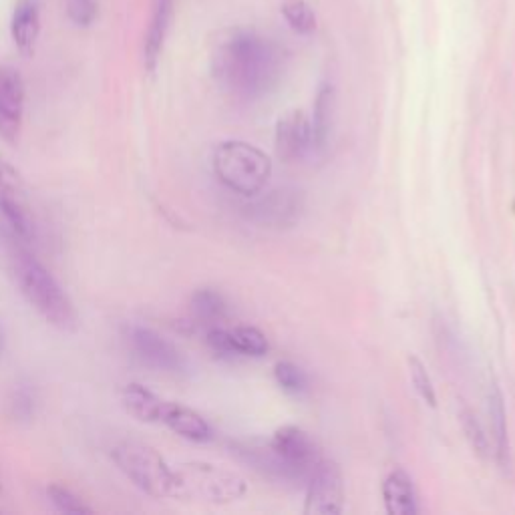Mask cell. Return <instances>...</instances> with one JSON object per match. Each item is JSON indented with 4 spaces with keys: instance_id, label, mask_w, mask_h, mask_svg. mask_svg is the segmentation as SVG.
<instances>
[{
    "instance_id": "6da1fadb",
    "label": "cell",
    "mask_w": 515,
    "mask_h": 515,
    "mask_svg": "<svg viewBox=\"0 0 515 515\" xmlns=\"http://www.w3.org/2000/svg\"><path fill=\"white\" fill-rule=\"evenodd\" d=\"M278 45L256 31L236 29L222 35L212 51V75L232 97L256 101L270 95L282 77Z\"/></svg>"
},
{
    "instance_id": "7a4b0ae2",
    "label": "cell",
    "mask_w": 515,
    "mask_h": 515,
    "mask_svg": "<svg viewBox=\"0 0 515 515\" xmlns=\"http://www.w3.org/2000/svg\"><path fill=\"white\" fill-rule=\"evenodd\" d=\"M11 270L25 300L51 326L61 332H75L79 328V314L69 294L23 242L17 244V238L11 248Z\"/></svg>"
},
{
    "instance_id": "3957f363",
    "label": "cell",
    "mask_w": 515,
    "mask_h": 515,
    "mask_svg": "<svg viewBox=\"0 0 515 515\" xmlns=\"http://www.w3.org/2000/svg\"><path fill=\"white\" fill-rule=\"evenodd\" d=\"M212 165L218 182L244 198L260 194L272 176L270 157L260 147L238 139L220 143L214 149Z\"/></svg>"
},
{
    "instance_id": "277c9868",
    "label": "cell",
    "mask_w": 515,
    "mask_h": 515,
    "mask_svg": "<svg viewBox=\"0 0 515 515\" xmlns=\"http://www.w3.org/2000/svg\"><path fill=\"white\" fill-rule=\"evenodd\" d=\"M246 491V479L224 467L206 461H190L174 467V491H171V497L224 505L238 501L246 495Z\"/></svg>"
},
{
    "instance_id": "5b68a950",
    "label": "cell",
    "mask_w": 515,
    "mask_h": 515,
    "mask_svg": "<svg viewBox=\"0 0 515 515\" xmlns=\"http://www.w3.org/2000/svg\"><path fill=\"white\" fill-rule=\"evenodd\" d=\"M119 471L145 495L161 499L174 491V467L157 453V449L139 441H121L111 453Z\"/></svg>"
},
{
    "instance_id": "8992f818",
    "label": "cell",
    "mask_w": 515,
    "mask_h": 515,
    "mask_svg": "<svg viewBox=\"0 0 515 515\" xmlns=\"http://www.w3.org/2000/svg\"><path fill=\"white\" fill-rule=\"evenodd\" d=\"M0 216L19 242L31 244L37 238V220L27 184L19 169L5 159H0Z\"/></svg>"
},
{
    "instance_id": "52a82bcc",
    "label": "cell",
    "mask_w": 515,
    "mask_h": 515,
    "mask_svg": "<svg viewBox=\"0 0 515 515\" xmlns=\"http://www.w3.org/2000/svg\"><path fill=\"white\" fill-rule=\"evenodd\" d=\"M125 342L131 351V355L147 369L163 375H176L182 377L190 371L188 359L184 353L159 334L157 330L143 326V324H129L125 326Z\"/></svg>"
},
{
    "instance_id": "ba28073f",
    "label": "cell",
    "mask_w": 515,
    "mask_h": 515,
    "mask_svg": "<svg viewBox=\"0 0 515 515\" xmlns=\"http://www.w3.org/2000/svg\"><path fill=\"white\" fill-rule=\"evenodd\" d=\"M345 509V479L336 463L320 459L306 481V515H338Z\"/></svg>"
},
{
    "instance_id": "9c48e42d",
    "label": "cell",
    "mask_w": 515,
    "mask_h": 515,
    "mask_svg": "<svg viewBox=\"0 0 515 515\" xmlns=\"http://www.w3.org/2000/svg\"><path fill=\"white\" fill-rule=\"evenodd\" d=\"M304 214V194L296 188H276L268 194L254 196L246 206V216L268 228H290Z\"/></svg>"
},
{
    "instance_id": "30bf717a",
    "label": "cell",
    "mask_w": 515,
    "mask_h": 515,
    "mask_svg": "<svg viewBox=\"0 0 515 515\" xmlns=\"http://www.w3.org/2000/svg\"><path fill=\"white\" fill-rule=\"evenodd\" d=\"M270 445L276 451V455L284 461V465L290 469L298 485L300 483L306 485L310 473L322 459L314 439L296 425L280 427L274 433Z\"/></svg>"
},
{
    "instance_id": "8fae6325",
    "label": "cell",
    "mask_w": 515,
    "mask_h": 515,
    "mask_svg": "<svg viewBox=\"0 0 515 515\" xmlns=\"http://www.w3.org/2000/svg\"><path fill=\"white\" fill-rule=\"evenodd\" d=\"M25 81L15 67L0 65V141L17 145L25 123Z\"/></svg>"
},
{
    "instance_id": "7c38bea8",
    "label": "cell",
    "mask_w": 515,
    "mask_h": 515,
    "mask_svg": "<svg viewBox=\"0 0 515 515\" xmlns=\"http://www.w3.org/2000/svg\"><path fill=\"white\" fill-rule=\"evenodd\" d=\"M276 155L282 161H298L314 149V131L312 121L304 111H288L276 123Z\"/></svg>"
},
{
    "instance_id": "4fadbf2b",
    "label": "cell",
    "mask_w": 515,
    "mask_h": 515,
    "mask_svg": "<svg viewBox=\"0 0 515 515\" xmlns=\"http://www.w3.org/2000/svg\"><path fill=\"white\" fill-rule=\"evenodd\" d=\"M171 17H174V0H155L143 41V65L149 73L157 69V63L161 59L165 39L171 27Z\"/></svg>"
},
{
    "instance_id": "5bb4252c",
    "label": "cell",
    "mask_w": 515,
    "mask_h": 515,
    "mask_svg": "<svg viewBox=\"0 0 515 515\" xmlns=\"http://www.w3.org/2000/svg\"><path fill=\"white\" fill-rule=\"evenodd\" d=\"M161 423L176 435L194 443H206L212 439L210 423L198 411L180 403H165Z\"/></svg>"
},
{
    "instance_id": "9a60e30c",
    "label": "cell",
    "mask_w": 515,
    "mask_h": 515,
    "mask_svg": "<svg viewBox=\"0 0 515 515\" xmlns=\"http://www.w3.org/2000/svg\"><path fill=\"white\" fill-rule=\"evenodd\" d=\"M41 33V3L39 0H21L15 7L11 21V37L15 47L23 55H31L35 51L37 39Z\"/></svg>"
},
{
    "instance_id": "2e32d148",
    "label": "cell",
    "mask_w": 515,
    "mask_h": 515,
    "mask_svg": "<svg viewBox=\"0 0 515 515\" xmlns=\"http://www.w3.org/2000/svg\"><path fill=\"white\" fill-rule=\"evenodd\" d=\"M487 413H489V427H491V439H493V455L501 469L511 467V445H509V433H507V413L501 389L497 383L489 385L487 395Z\"/></svg>"
},
{
    "instance_id": "e0dca14e",
    "label": "cell",
    "mask_w": 515,
    "mask_h": 515,
    "mask_svg": "<svg viewBox=\"0 0 515 515\" xmlns=\"http://www.w3.org/2000/svg\"><path fill=\"white\" fill-rule=\"evenodd\" d=\"M383 501L389 515H415L417 493L411 475L397 467L383 481Z\"/></svg>"
},
{
    "instance_id": "ac0fdd59",
    "label": "cell",
    "mask_w": 515,
    "mask_h": 515,
    "mask_svg": "<svg viewBox=\"0 0 515 515\" xmlns=\"http://www.w3.org/2000/svg\"><path fill=\"white\" fill-rule=\"evenodd\" d=\"M121 405L125 411L135 417L141 423H161V415L165 409V403L161 397H157L153 391L139 383H129L119 393Z\"/></svg>"
},
{
    "instance_id": "d6986e66",
    "label": "cell",
    "mask_w": 515,
    "mask_h": 515,
    "mask_svg": "<svg viewBox=\"0 0 515 515\" xmlns=\"http://www.w3.org/2000/svg\"><path fill=\"white\" fill-rule=\"evenodd\" d=\"M37 391L29 381H19L11 387L7 399H5V413L7 417L17 425H27L37 415Z\"/></svg>"
},
{
    "instance_id": "ffe728a7",
    "label": "cell",
    "mask_w": 515,
    "mask_h": 515,
    "mask_svg": "<svg viewBox=\"0 0 515 515\" xmlns=\"http://www.w3.org/2000/svg\"><path fill=\"white\" fill-rule=\"evenodd\" d=\"M312 121V131H314V149H324L330 133H332V125H334V89L332 85L324 83L320 85L318 93H316V101H314V117Z\"/></svg>"
},
{
    "instance_id": "44dd1931",
    "label": "cell",
    "mask_w": 515,
    "mask_h": 515,
    "mask_svg": "<svg viewBox=\"0 0 515 515\" xmlns=\"http://www.w3.org/2000/svg\"><path fill=\"white\" fill-rule=\"evenodd\" d=\"M228 304L224 296L212 288H202L192 296V314L202 324H218L224 320Z\"/></svg>"
},
{
    "instance_id": "7402d4cb",
    "label": "cell",
    "mask_w": 515,
    "mask_h": 515,
    "mask_svg": "<svg viewBox=\"0 0 515 515\" xmlns=\"http://www.w3.org/2000/svg\"><path fill=\"white\" fill-rule=\"evenodd\" d=\"M230 336L238 357L258 359V357H264L270 349L266 334L256 326H236L230 330Z\"/></svg>"
},
{
    "instance_id": "603a6c76",
    "label": "cell",
    "mask_w": 515,
    "mask_h": 515,
    "mask_svg": "<svg viewBox=\"0 0 515 515\" xmlns=\"http://www.w3.org/2000/svg\"><path fill=\"white\" fill-rule=\"evenodd\" d=\"M280 11L294 33L312 35L316 31V15L306 0H284Z\"/></svg>"
},
{
    "instance_id": "cb8c5ba5",
    "label": "cell",
    "mask_w": 515,
    "mask_h": 515,
    "mask_svg": "<svg viewBox=\"0 0 515 515\" xmlns=\"http://www.w3.org/2000/svg\"><path fill=\"white\" fill-rule=\"evenodd\" d=\"M47 497L59 513H67V515H89V513H93V509L65 485H59V483L49 485L47 487Z\"/></svg>"
},
{
    "instance_id": "d4e9b609",
    "label": "cell",
    "mask_w": 515,
    "mask_h": 515,
    "mask_svg": "<svg viewBox=\"0 0 515 515\" xmlns=\"http://www.w3.org/2000/svg\"><path fill=\"white\" fill-rule=\"evenodd\" d=\"M459 421H461V427H463V433L469 441V445L473 447V451L487 459L491 455V443H489V437L485 435V429L481 427V423L477 421V417L473 415L471 409L467 407H461L459 411Z\"/></svg>"
},
{
    "instance_id": "484cf974",
    "label": "cell",
    "mask_w": 515,
    "mask_h": 515,
    "mask_svg": "<svg viewBox=\"0 0 515 515\" xmlns=\"http://www.w3.org/2000/svg\"><path fill=\"white\" fill-rule=\"evenodd\" d=\"M274 377H276V383L286 391V393H292V395H300L308 389V377L304 375V371L290 363V361H280L276 363L274 367Z\"/></svg>"
},
{
    "instance_id": "4316f807",
    "label": "cell",
    "mask_w": 515,
    "mask_h": 515,
    "mask_svg": "<svg viewBox=\"0 0 515 515\" xmlns=\"http://www.w3.org/2000/svg\"><path fill=\"white\" fill-rule=\"evenodd\" d=\"M407 365H409V373H411L413 387H415V391L419 393V397H421L429 407H437V393H435L431 375L427 373V367L423 365V361H421L419 357L411 355V357L407 359Z\"/></svg>"
},
{
    "instance_id": "83f0119b",
    "label": "cell",
    "mask_w": 515,
    "mask_h": 515,
    "mask_svg": "<svg viewBox=\"0 0 515 515\" xmlns=\"http://www.w3.org/2000/svg\"><path fill=\"white\" fill-rule=\"evenodd\" d=\"M67 15L77 27H91L97 19L95 0H67Z\"/></svg>"
},
{
    "instance_id": "f1b7e54d",
    "label": "cell",
    "mask_w": 515,
    "mask_h": 515,
    "mask_svg": "<svg viewBox=\"0 0 515 515\" xmlns=\"http://www.w3.org/2000/svg\"><path fill=\"white\" fill-rule=\"evenodd\" d=\"M3 351H5V338H3V332H0V357H3Z\"/></svg>"
}]
</instances>
